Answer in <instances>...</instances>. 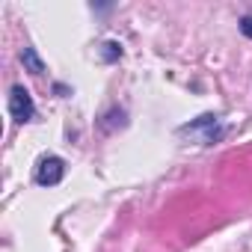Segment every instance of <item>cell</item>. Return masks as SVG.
Masks as SVG:
<instances>
[{"mask_svg":"<svg viewBox=\"0 0 252 252\" xmlns=\"http://www.w3.org/2000/svg\"><path fill=\"white\" fill-rule=\"evenodd\" d=\"M101 57H104L107 63H113V60H119V57H122V48H119L116 42H104V51H101Z\"/></svg>","mask_w":252,"mask_h":252,"instance_id":"5","label":"cell"},{"mask_svg":"<svg viewBox=\"0 0 252 252\" xmlns=\"http://www.w3.org/2000/svg\"><path fill=\"white\" fill-rule=\"evenodd\" d=\"M21 63H24V68H27L30 74H42V71H45V63L39 60L36 48H24V51H21Z\"/></svg>","mask_w":252,"mask_h":252,"instance_id":"4","label":"cell"},{"mask_svg":"<svg viewBox=\"0 0 252 252\" xmlns=\"http://www.w3.org/2000/svg\"><path fill=\"white\" fill-rule=\"evenodd\" d=\"M9 113H12L15 122H30L36 116V104H33V98H30V92L24 86H12V92H9Z\"/></svg>","mask_w":252,"mask_h":252,"instance_id":"2","label":"cell"},{"mask_svg":"<svg viewBox=\"0 0 252 252\" xmlns=\"http://www.w3.org/2000/svg\"><path fill=\"white\" fill-rule=\"evenodd\" d=\"M63 175H65V163L60 160V158H42L39 160V166H36V181L42 184V187H54V184H60L63 181Z\"/></svg>","mask_w":252,"mask_h":252,"instance_id":"3","label":"cell"},{"mask_svg":"<svg viewBox=\"0 0 252 252\" xmlns=\"http://www.w3.org/2000/svg\"><path fill=\"white\" fill-rule=\"evenodd\" d=\"M220 119L217 116H199L196 122H190V125H184V128H178V137H190L193 143H199V146H211V143H217L220 140Z\"/></svg>","mask_w":252,"mask_h":252,"instance_id":"1","label":"cell"},{"mask_svg":"<svg viewBox=\"0 0 252 252\" xmlns=\"http://www.w3.org/2000/svg\"><path fill=\"white\" fill-rule=\"evenodd\" d=\"M240 33H243V36H249V39H252V15H246V18H243V21H240Z\"/></svg>","mask_w":252,"mask_h":252,"instance_id":"6","label":"cell"}]
</instances>
